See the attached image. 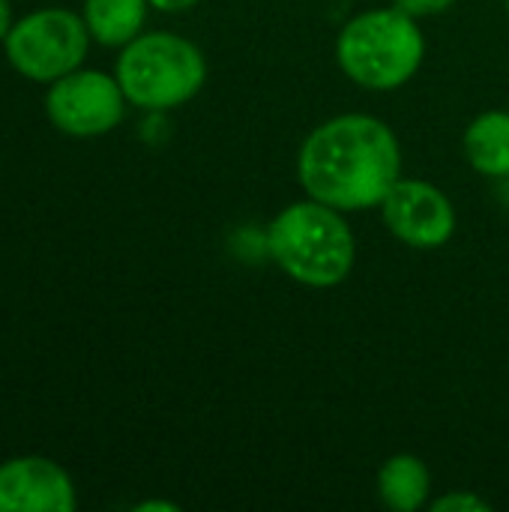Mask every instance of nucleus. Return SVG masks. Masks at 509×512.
<instances>
[{
  "label": "nucleus",
  "instance_id": "20e7f679",
  "mask_svg": "<svg viewBox=\"0 0 509 512\" xmlns=\"http://www.w3.org/2000/svg\"><path fill=\"white\" fill-rule=\"evenodd\" d=\"M114 75L129 105L144 114H168L201 93L207 81V57L180 33L147 30L120 48Z\"/></svg>",
  "mask_w": 509,
  "mask_h": 512
},
{
  "label": "nucleus",
  "instance_id": "0eeeda50",
  "mask_svg": "<svg viewBox=\"0 0 509 512\" xmlns=\"http://www.w3.org/2000/svg\"><path fill=\"white\" fill-rule=\"evenodd\" d=\"M378 210L387 231L411 249H441L456 234L453 201L420 177H399Z\"/></svg>",
  "mask_w": 509,
  "mask_h": 512
},
{
  "label": "nucleus",
  "instance_id": "39448f33",
  "mask_svg": "<svg viewBox=\"0 0 509 512\" xmlns=\"http://www.w3.org/2000/svg\"><path fill=\"white\" fill-rule=\"evenodd\" d=\"M90 42L93 36L81 12L45 6L15 18L9 36L3 39V54L21 78L51 84L84 63Z\"/></svg>",
  "mask_w": 509,
  "mask_h": 512
},
{
  "label": "nucleus",
  "instance_id": "4468645a",
  "mask_svg": "<svg viewBox=\"0 0 509 512\" xmlns=\"http://www.w3.org/2000/svg\"><path fill=\"white\" fill-rule=\"evenodd\" d=\"M201 0H150V6L153 9H159V12H168V15H180V12H189V9H195Z\"/></svg>",
  "mask_w": 509,
  "mask_h": 512
},
{
  "label": "nucleus",
  "instance_id": "f8f14e48",
  "mask_svg": "<svg viewBox=\"0 0 509 512\" xmlns=\"http://www.w3.org/2000/svg\"><path fill=\"white\" fill-rule=\"evenodd\" d=\"M432 512H489L492 504L477 495V492H447L441 498H435L432 504Z\"/></svg>",
  "mask_w": 509,
  "mask_h": 512
},
{
  "label": "nucleus",
  "instance_id": "f257e3e1",
  "mask_svg": "<svg viewBox=\"0 0 509 512\" xmlns=\"http://www.w3.org/2000/svg\"><path fill=\"white\" fill-rule=\"evenodd\" d=\"M297 177L306 198L342 213L372 210L402 177V144L381 117L339 114L306 135Z\"/></svg>",
  "mask_w": 509,
  "mask_h": 512
},
{
  "label": "nucleus",
  "instance_id": "2eb2a0df",
  "mask_svg": "<svg viewBox=\"0 0 509 512\" xmlns=\"http://www.w3.org/2000/svg\"><path fill=\"white\" fill-rule=\"evenodd\" d=\"M12 24H15V12H12V3H9V0H0V45H3V39L9 36Z\"/></svg>",
  "mask_w": 509,
  "mask_h": 512
},
{
  "label": "nucleus",
  "instance_id": "f03ea898",
  "mask_svg": "<svg viewBox=\"0 0 509 512\" xmlns=\"http://www.w3.org/2000/svg\"><path fill=\"white\" fill-rule=\"evenodd\" d=\"M267 255L306 288H336L357 264V237L342 210L315 198L282 207L267 225Z\"/></svg>",
  "mask_w": 509,
  "mask_h": 512
},
{
  "label": "nucleus",
  "instance_id": "f3484780",
  "mask_svg": "<svg viewBox=\"0 0 509 512\" xmlns=\"http://www.w3.org/2000/svg\"><path fill=\"white\" fill-rule=\"evenodd\" d=\"M507 15H509V0H507Z\"/></svg>",
  "mask_w": 509,
  "mask_h": 512
},
{
  "label": "nucleus",
  "instance_id": "dca6fc26",
  "mask_svg": "<svg viewBox=\"0 0 509 512\" xmlns=\"http://www.w3.org/2000/svg\"><path fill=\"white\" fill-rule=\"evenodd\" d=\"M135 512H180V507L171 501H144L135 507Z\"/></svg>",
  "mask_w": 509,
  "mask_h": 512
},
{
  "label": "nucleus",
  "instance_id": "1a4fd4ad",
  "mask_svg": "<svg viewBox=\"0 0 509 512\" xmlns=\"http://www.w3.org/2000/svg\"><path fill=\"white\" fill-rule=\"evenodd\" d=\"M378 498L387 510L417 512L432 504L429 465L414 453H396L378 468Z\"/></svg>",
  "mask_w": 509,
  "mask_h": 512
},
{
  "label": "nucleus",
  "instance_id": "423d86ee",
  "mask_svg": "<svg viewBox=\"0 0 509 512\" xmlns=\"http://www.w3.org/2000/svg\"><path fill=\"white\" fill-rule=\"evenodd\" d=\"M126 93L117 75L102 69H72L48 84L45 114L48 123L69 138H102L126 117Z\"/></svg>",
  "mask_w": 509,
  "mask_h": 512
},
{
  "label": "nucleus",
  "instance_id": "9b49d317",
  "mask_svg": "<svg viewBox=\"0 0 509 512\" xmlns=\"http://www.w3.org/2000/svg\"><path fill=\"white\" fill-rule=\"evenodd\" d=\"M150 0H84L81 15L93 42L105 48H123L144 33Z\"/></svg>",
  "mask_w": 509,
  "mask_h": 512
},
{
  "label": "nucleus",
  "instance_id": "6e6552de",
  "mask_svg": "<svg viewBox=\"0 0 509 512\" xmlns=\"http://www.w3.org/2000/svg\"><path fill=\"white\" fill-rule=\"evenodd\" d=\"M78 492L69 471L48 456L0 462V512H75Z\"/></svg>",
  "mask_w": 509,
  "mask_h": 512
},
{
  "label": "nucleus",
  "instance_id": "9d476101",
  "mask_svg": "<svg viewBox=\"0 0 509 512\" xmlns=\"http://www.w3.org/2000/svg\"><path fill=\"white\" fill-rule=\"evenodd\" d=\"M462 147L477 174L495 180L509 177V111H483L474 117L465 129Z\"/></svg>",
  "mask_w": 509,
  "mask_h": 512
},
{
  "label": "nucleus",
  "instance_id": "ddd939ff",
  "mask_svg": "<svg viewBox=\"0 0 509 512\" xmlns=\"http://www.w3.org/2000/svg\"><path fill=\"white\" fill-rule=\"evenodd\" d=\"M453 3H456V0H396L393 6L402 9V12H408V15H414V18L420 21V18L444 15L447 9H453Z\"/></svg>",
  "mask_w": 509,
  "mask_h": 512
},
{
  "label": "nucleus",
  "instance_id": "7ed1b4c3",
  "mask_svg": "<svg viewBox=\"0 0 509 512\" xmlns=\"http://www.w3.org/2000/svg\"><path fill=\"white\" fill-rule=\"evenodd\" d=\"M426 36L420 21L396 6L354 15L336 39V63L363 90L405 87L423 66Z\"/></svg>",
  "mask_w": 509,
  "mask_h": 512
}]
</instances>
